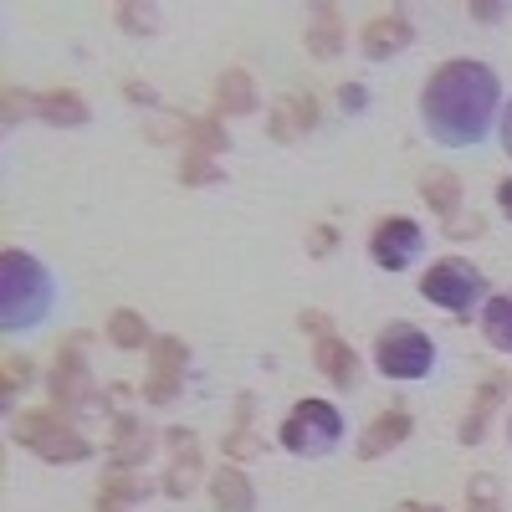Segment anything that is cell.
Listing matches in <instances>:
<instances>
[{
    "label": "cell",
    "mask_w": 512,
    "mask_h": 512,
    "mask_svg": "<svg viewBox=\"0 0 512 512\" xmlns=\"http://www.w3.org/2000/svg\"><path fill=\"white\" fill-rule=\"evenodd\" d=\"M482 338H487L497 354H512V292L487 297V308H482Z\"/></svg>",
    "instance_id": "obj_7"
},
{
    "label": "cell",
    "mask_w": 512,
    "mask_h": 512,
    "mask_svg": "<svg viewBox=\"0 0 512 512\" xmlns=\"http://www.w3.org/2000/svg\"><path fill=\"white\" fill-rule=\"evenodd\" d=\"M497 205H502V216L512 221V180H502V185H497Z\"/></svg>",
    "instance_id": "obj_9"
},
{
    "label": "cell",
    "mask_w": 512,
    "mask_h": 512,
    "mask_svg": "<svg viewBox=\"0 0 512 512\" xmlns=\"http://www.w3.org/2000/svg\"><path fill=\"white\" fill-rule=\"evenodd\" d=\"M502 77L487 62L456 57L431 72L420 93V123L441 149H477L492 139V128L502 123Z\"/></svg>",
    "instance_id": "obj_1"
},
{
    "label": "cell",
    "mask_w": 512,
    "mask_h": 512,
    "mask_svg": "<svg viewBox=\"0 0 512 512\" xmlns=\"http://www.w3.org/2000/svg\"><path fill=\"white\" fill-rule=\"evenodd\" d=\"M369 256H374L384 272H410V262H420V256H425V231H420V221H410V216L379 221V231L369 236Z\"/></svg>",
    "instance_id": "obj_6"
},
{
    "label": "cell",
    "mask_w": 512,
    "mask_h": 512,
    "mask_svg": "<svg viewBox=\"0 0 512 512\" xmlns=\"http://www.w3.org/2000/svg\"><path fill=\"white\" fill-rule=\"evenodd\" d=\"M57 313V277L31 251H0V328L31 333Z\"/></svg>",
    "instance_id": "obj_2"
},
{
    "label": "cell",
    "mask_w": 512,
    "mask_h": 512,
    "mask_svg": "<svg viewBox=\"0 0 512 512\" xmlns=\"http://www.w3.org/2000/svg\"><path fill=\"white\" fill-rule=\"evenodd\" d=\"M420 292L431 297L436 308H446L451 318H482V308H487V277H482V267H472L466 256H446V262H436L431 272L420 277Z\"/></svg>",
    "instance_id": "obj_4"
},
{
    "label": "cell",
    "mask_w": 512,
    "mask_h": 512,
    "mask_svg": "<svg viewBox=\"0 0 512 512\" xmlns=\"http://www.w3.org/2000/svg\"><path fill=\"white\" fill-rule=\"evenodd\" d=\"M349 441V420L333 400H297L282 420V451L303 456V461H323Z\"/></svg>",
    "instance_id": "obj_3"
},
{
    "label": "cell",
    "mask_w": 512,
    "mask_h": 512,
    "mask_svg": "<svg viewBox=\"0 0 512 512\" xmlns=\"http://www.w3.org/2000/svg\"><path fill=\"white\" fill-rule=\"evenodd\" d=\"M507 436H512V425H507Z\"/></svg>",
    "instance_id": "obj_10"
},
{
    "label": "cell",
    "mask_w": 512,
    "mask_h": 512,
    "mask_svg": "<svg viewBox=\"0 0 512 512\" xmlns=\"http://www.w3.org/2000/svg\"><path fill=\"white\" fill-rule=\"evenodd\" d=\"M497 139H502V154L512 159V98H507V108H502V123H497Z\"/></svg>",
    "instance_id": "obj_8"
},
{
    "label": "cell",
    "mask_w": 512,
    "mask_h": 512,
    "mask_svg": "<svg viewBox=\"0 0 512 512\" xmlns=\"http://www.w3.org/2000/svg\"><path fill=\"white\" fill-rule=\"evenodd\" d=\"M374 369L384 379H431L436 374V338L415 323H390L374 338Z\"/></svg>",
    "instance_id": "obj_5"
}]
</instances>
